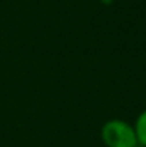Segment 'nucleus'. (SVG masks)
Returning <instances> with one entry per match:
<instances>
[{
  "label": "nucleus",
  "instance_id": "f257e3e1",
  "mask_svg": "<svg viewBox=\"0 0 146 147\" xmlns=\"http://www.w3.org/2000/svg\"><path fill=\"white\" fill-rule=\"evenodd\" d=\"M101 139L107 147H138L134 124L124 119H110L101 128Z\"/></svg>",
  "mask_w": 146,
  "mask_h": 147
},
{
  "label": "nucleus",
  "instance_id": "f03ea898",
  "mask_svg": "<svg viewBox=\"0 0 146 147\" xmlns=\"http://www.w3.org/2000/svg\"><path fill=\"white\" fill-rule=\"evenodd\" d=\"M134 128H135V135H137L138 146L146 147V110H143L137 116L134 122Z\"/></svg>",
  "mask_w": 146,
  "mask_h": 147
},
{
  "label": "nucleus",
  "instance_id": "7ed1b4c3",
  "mask_svg": "<svg viewBox=\"0 0 146 147\" xmlns=\"http://www.w3.org/2000/svg\"><path fill=\"white\" fill-rule=\"evenodd\" d=\"M102 2H104V3H110L112 0H102Z\"/></svg>",
  "mask_w": 146,
  "mask_h": 147
}]
</instances>
